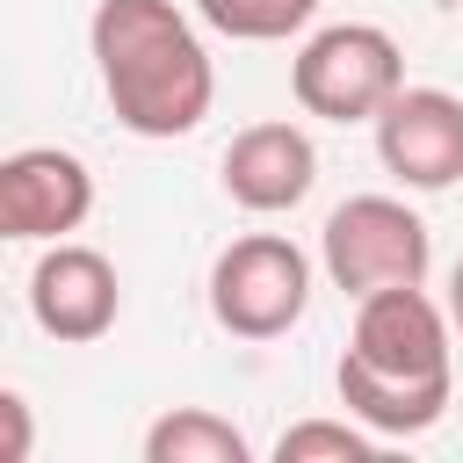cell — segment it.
<instances>
[{
    "label": "cell",
    "mask_w": 463,
    "mask_h": 463,
    "mask_svg": "<svg viewBox=\"0 0 463 463\" xmlns=\"http://www.w3.org/2000/svg\"><path fill=\"white\" fill-rule=\"evenodd\" d=\"M376 159L420 195L456 188L463 181V101L449 87H398L376 116Z\"/></svg>",
    "instance_id": "8992f818"
},
{
    "label": "cell",
    "mask_w": 463,
    "mask_h": 463,
    "mask_svg": "<svg viewBox=\"0 0 463 463\" xmlns=\"http://www.w3.org/2000/svg\"><path fill=\"white\" fill-rule=\"evenodd\" d=\"M224 195L253 217H275V210H297L318 181V145L297 130V123H246L232 145H224Z\"/></svg>",
    "instance_id": "9c48e42d"
},
{
    "label": "cell",
    "mask_w": 463,
    "mask_h": 463,
    "mask_svg": "<svg viewBox=\"0 0 463 463\" xmlns=\"http://www.w3.org/2000/svg\"><path fill=\"white\" fill-rule=\"evenodd\" d=\"M398 87H405V51L376 22L311 29L289 58V94L318 123H376Z\"/></svg>",
    "instance_id": "3957f363"
},
{
    "label": "cell",
    "mask_w": 463,
    "mask_h": 463,
    "mask_svg": "<svg viewBox=\"0 0 463 463\" xmlns=\"http://www.w3.org/2000/svg\"><path fill=\"white\" fill-rule=\"evenodd\" d=\"M376 441H383V434H369L354 412H347V420H297V427H282L275 463H369Z\"/></svg>",
    "instance_id": "7c38bea8"
},
{
    "label": "cell",
    "mask_w": 463,
    "mask_h": 463,
    "mask_svg": "<svg viewBox=\"0 0 463 463\" xmlns=\"http://www.w3.org/2000/svg\"><path fill=\"white\" fill-rule=\"evenodd\" d=\"M94 210V174L80 152L22 145L0 159V232L7 239H65Z\"/></svg>",
    "instance_id": "52a82bcc"
},
{
    "label": "cell",
    "mask_w": 463,
    "mask_h": 463,
    "mask_svg": "<svg viewBox=\"0 0 463 463\" xmlns=\"http://www.w3.org/2000/svg\"><path fill=\"white\" fill-rule=\"evenodd\" d=\"M195 14L232 43H282V36L311 29L318 0H195Z\"/></svg>",
    "instance_id": "8fae6325"
},
{
    "label": "cell",
    "mask_w": 463,
    "mask_h": 463,
    "mask_svg": "<svg viewBox=\"0 0 463 463\" xmlns=\"http://www.w3.org/2000/svg\"><path fill=\"white\" fill-rule=\"evenodd\" d=\"M87 43H94L101 94L130 137H188L210 116L217 72L195 22L174 0H101Z\"/></svg>",
    "instance_id": "7a4b0ae2"
},
{
    "label": "cell",
    "mask_w": 463,
    "mask_h": 463,
    "mask_svg": "<svg viewBox=\"0 0 463 463\" xmlns=\"http://www.w3.org/2000/svg\"><path fill=\"white\" fill-rule=\"evenodd\" d=\"M246 456L253 441L210 405H174L166 420L145 427V463H246Z\"/></svg>",
    "instance_id": "30bf717a"
},
{
    "label": "cell",
    "mask_w": 463,
    "mask_h": 463,
    "mask_svg": "<svg viewBox=\"0 0 463 463\" xmlns=\"http://www.w3.org/2000/svg\"><path fill=\"white\" fill-rule=\"evenodd\" d=\"M449 304H434L420 282L405 289H376L354 304V333H347V354L333 369L340 383V405L383 434V441H405V434H427L449 398H456V369H449Z\"/></svg>",
    "instance_id": "6da1fadb"
},
{
    "label": "cell",
    "mask_w": 463,
    "mask_h": 463,
    "mask_svg": "<svg viewBox=\"0 0 463 463\" xmlns=\"http://www.w3.org/2000/svg\"><path fill=\"white\" fill-rule=\"evenodd\" d=\"M449 326L463 333V260H456V275H449Z\"/></svg>",
    "instance_id": "5bb4252c"
},
{
    "label": "cell",
    "mask_w": 463,
    "mask_h": 463,
    "mask_svg": "<svg viewBox=\"0 0 463 463\" xmlns=\"http://www.w3.org/2000/svg\"><path fill=\"white\" fill-rule=\"evenodd\" d=\"M0 420H7L0 463H22V456H29V405H22V391H7V398H0Z\"/></svg>",
    "instance_id": "4fadbf2b"
},
{
    "label": "cell",
    "mask_w": 463,
    "mask_h": 463,
    "mask_svg": "<svg viewBox=\"0 0 463 463\" xmlns=\"http://www.w3.org/2000/svg\"><path fill=\"white\" fill-rule=\"evenodd\" d=\"M311 304V260L282 232H246L210 268V318L239 340H282Z\"/></svg>",
    "instance_id": "5b68a950"
},
{
    "label": "cell",
    "mask_w": 463,
    "mask_h": 463,
    "mask_svg": "<svg viewBox=\"0 0 463 463\" xmlns=\"http://www.w3.org/2000/svg\"><path fill=\"white\" fill-rule=\"evenodd\" d=\"M123 311V282L109 268V253L94 246H72V239H51V253L29 268V318L65 340V347H87L116 326Z\"/></svg>",
    "instance_id": "ba28073f"
},
{
    "label": "cell",
    "mask_w": 463,
    "mask_h": 463,
    "mask_svg": "<svg viewBox=\"0 0 463 463\" xmlns=\"http://www.w3.org/2000/svg\"><path fill=\"white\" fill-rule=\"evenodd\" d=\"M318 260L333 275V289H347L354 304L376 297V289H405V282H427V260H434V239L420 224V210H405L398 195H347L326 232H318Z\"/></svg>",
    "instance_id": "277c9868"
}]
</instances>
